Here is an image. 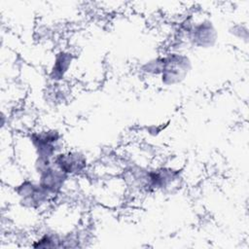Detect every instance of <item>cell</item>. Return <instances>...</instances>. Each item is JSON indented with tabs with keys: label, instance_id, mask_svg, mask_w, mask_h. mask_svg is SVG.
Returning <instances> with one entry per match:
<instances>
[{
	"label": "cell",
	"instance_id": "cell-1",
	"mask_svg": "<svg viewBox=\"0 0 249 249\" xmlns=\"http://www.w3.org/2000/svg\"><path fill=\"white\" fill-rule=\"evenodd\" d=\"M16 192L19 197L20 203L28 208H39L52 196V195L47 192L39 183H34L32 181H23L20 183Z\"/></svg>",
	"mask_w": 249,
	"mask_h": 249
},
{
	"label": "cell",
	"instance_id": "cell-2",
	"mask_svg": "<svg viewBox=\"0 0 249 249\" xmlns=\"http://www.w3.org/2000/svg\"><path fill=\"white\" fill-rule=\"evenodd\" d=\"M190 61L188 57L173 53L163 57L161 70L162 82L166 85H173L181 82L188 73Z\"/></svg>",
	"mask_w": 249,
	"mask_h": 249
},
{
	"label": "cell",
	"instance_id": "cell-3",
	"mask_svg": "<svg viewBox=\"0 0 249 249\" xmlns=\"http://www.w3.org/2000/svg\"><path fill=\"white\" fill-rule=\"evenodd\" d=\"M67 174L53 164L39 173V184L52 196L60 192L67 179Z\"/></svg>",
	"mask_w": 249,
	"mask_h": 249
},
{
	"label": "cell",
	"instance_id": "cell-4",
	"mask_svg": "<svg viewBox=\"0 0 249 249\" xmlns=\"http://www.w3.org/2000/svg\"><path fill=\"white\" fill-rule=\"evenodd\" d=\"M53 163L67 175L76 174L86 167V158L78 152L57 153L53 158Z\"/></svg>",
	"mask_w": 249,
	"mask_h": 249
},
{
	"label": "cell",
	"instance_id": "cell-5",
	"mask_svg": "<svg viewBox=\"0 0 249 249\" xmlns=\"http://www.w3.org/2000/svg\"><path fill=\"white\" fill-rule=\"evenodd\" d=\"M211 22H203L196 26L194 31L191 32L192 40L197 43L199 46H204L205 43L210 45V40H214V29L210 24Z\"/></svg>",
	"mask_w": 249,
	"mask_h": 249
},
{
	"label": "cell",
	"instance_id": "cell-6",
	"mask_svg": "<svg viewBox=\"0 0 249 249\" xmlns=\"http://www.w3.org/2000/svg\"><path fill=\"white\" fill-rule=\"evenodd\" d=\"M71 64V55L66 53H60L56 55L53 67L52 69V77L54 80L61 79L67 72Z\"/></svg>",
	"mask_w": 249,
	"mask_h": 249
},
{
	"label": "cell",
	"instance_id": "cell-7",
	"mask_svg": "<svg viewBox=\"0 0 249 249\" xmlns=\"http://www.w3.org/2000/svg\"><path fill=\"white\" fill-rule=\"evenodd\" d=\"M33 247H42V248H53V247H61L60 240L52 234H44L35 243L32 245Z\"/></svg>",
	"mask_w": 249,
	"mask_h": 249
}]
</instances>
